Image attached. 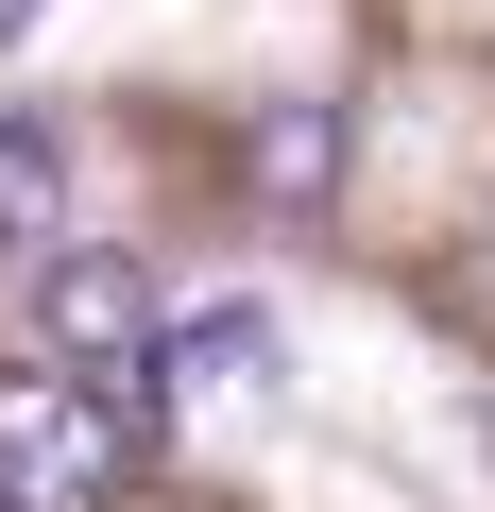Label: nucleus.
I'll list each match as a JSON object with an SVG mask.
<instances>
[{
    "label": "nucleus",
    "instance_id": "obj_7",
    "mask_svg": "<svg viewBox=\"0 0 495 512\" xmlns=\"http://www.w3.org/2000/svg\"><path fill=\"white\" fill-rule=\"evenodd\" d=\"M478 461H495V393H478Z\"/></svg>",
    "mask_w": 495,
    "mask_h": 512
},
{
    "label": "nucleus",
    "instance_id": "obj_1",
    "mask_svg": "<svg viewBox=\"0 0 495 512\" xmlns=\"http://www.w3.org/2000/svg\"><path fill=\"white\" fill-rule=\"evenodd\" d=\"M171 427V376L120 359V376H0V512H103Z\"/></svg>",
    "mask_w": 495,
    "mask_h": 512
},
{
    "label": "nucleus",
    "instance_id": "obj_3",
    "mask_svg": "<svg viewBox=\"0 0 495 512\" xmlns=\"http://www.w3.org/2000/svg\"><path fill=\"white\" fill-rule=\"evenodd\" d=\"M274 359H291V325H274L257 291H222V308L154 325V376H171V393H222V376H274Z\"/></svg>",
    "mask_w": 495,
    "mask_h": 512
},
{
    "label": "nucleus",
    "instance_id": "obj_5",
    "mask_svg": "<svg viewBox=\"0 0 495 512\" xmlns=\"http://www.w3.org/2000/svg\"><path fill=\"white\" fill-rule=\"evenodd\" d=\"M52 239H69V154L35 120H0V274H35Z\"/></svg>",
    "mask_w": 495,
    "mask_h": 512
},
{
    "label": "nucleus",
    "instance_id": "obj_2",
    "mask_svg": "<svg viewBox=\"0 0 495 512\" xmlns=\"http://www.w3.org/2000/svg\"><path fill=\"white\" fill-rule=\"evenodd\" d=\"M18 291H35L52 376H120V359H154V325H171V308H154V274H137V256H103V239H52Z\"/></svg>",
    "mask_w": 495,
    "mask_h": 512
},
{
    "label": "nucleus",
    "instance_id": "obj_4",
    "mask_svg": "<svg viewBox=\"0 0 495 512\" xmlns=\"http://www.w3.org/2000/svg\"><path fill=\"white\" fill-rule=\"evenodd\" d=\"M239 171H257V205H325L342 188V103H257V137H239Z\"/></svg>",
    "mask_w": 495,
    "mask_h": 512
},
{
    "label": "nucleus",
    "instance_id": "obj_6",
    "mask_svg": "<svg viewBox=\"0 0 495 512\" xmlns=\"http://www.w3.org/2000/svg\"><path fill=\"white\" fill-rule=\"evenodd\" d=\"M35 18H52V0H0V35H35Z\"/></svg>",
    "mask_w": 495,
    "mask_h": 512
}]
</instances>
